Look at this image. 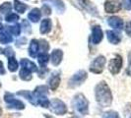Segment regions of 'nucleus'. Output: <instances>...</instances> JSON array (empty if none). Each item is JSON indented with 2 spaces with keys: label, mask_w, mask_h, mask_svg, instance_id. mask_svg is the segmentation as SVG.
I'll return each mask as SVG.
<instances>
[{
  "label": "nucleus",
  "mask_w": 131,
  "mask_h": 118,
  "mask_svg": "<svg viewBox=\"0 0 131 118\" xmlns=\"http://www.w3.org/2000/svg\"><path fill=\"white\" fill-rule=\"evenodd\" d=\"M95 92H96L97 101L102 107H106V106L111 105L112 100V96L111 90L105 82H101L100 84H98L96 87Z\"/></svg>",
  "instance_id": "obj_1"
},
{
  "label": "nucleus",
  "mask_w": 131,
  "mask_h": 118,
  "mask_svg": "<svg viewBox=\"0 0 131 118\" xmlns=\"http://www.w3.org/2000/svg\"><path fill=\"white\" fill-rule=\"evenodd\" d=\"M73 105H74L75 109L80 112V113L88 114V100H87V98L83 95L79 93V95H77L74 98V99H73Z\"/></svg>",
  "instance_id": "obj_2"
},
{
  "label": "nucleus",
  "mask_w": 131,
  "mask_h": 118,
  "mask_svg": "<svg viewBox=\"0 0 131 118\" xmlns=\"http://www.w3.org/2000/svg\"><path fill=\"white\" fill-rule=\"evenodd\" d=\"M50 110L57 115H64L67 112V107L62 100L54 98L50 101Z\"/></svg>",
  "instance_id": "obj_3"
},
{
  "label": "nucleus",
  "mask_w": 131,
  "mask_h": 118,
  "mask_svg": "<svg viewBox=\"0 0 131 118\" xmlns=\"http://www.w3.org/2000/svg\"><path fill=\"white\" fill-rule=\"evenodd\" d=\"M105 62H106V61H105V58L103 55L98 56V57L91 63V65H90V71L93 73H96V74L102 73L103 70H104Z\"/></svg>",
  "instance_id": "obj_4"
},
{
  "label": "nucleus",
  "mask_w": 131,
  "mask_h": 118,
  "mask_svg": "<svg viewBox=\"0 0 131 118\" xmlns=\"http://www.w3.org/2000/svg\"><path fill=\"white\" fill-rule=\"evenodd\" d=\"M4 100L6 101V103L8 104L9 107H12V108H16V109H23L25 107V104L19 100L17 98H14V96L10 92H6L5 96H4Z\"/></svg>",
  "instance_id": "obj_5"
},
{
  "label": "nucleus",
  "mask_w": 131,
  "mask_h": 118,
  "mask_svg": "<svg viewBox=\"0 0 131 118\" xmlns=\"http://www.w3.org/2000/svg\"><path fill=\"white\" fill-rule=\"evenodd\" d=\"M86 79H87V73L86 71L84 70H81V71H79L77 72L74 76H73L72 78L70 79V81H69V87H71V88H74V87H78L80 86L84 81H85Z\"/></svg>",
  "instance_id": "obj_6"
},
{
  "label": "nucleus",
  "mask_w": 131,
  "mask_h": 118,
  "mask_svg": "<svg viewBox=\"0 0 131 118\" xmlns=\"http://www.w3.org/2000/svg\"><path fill=\"white\" fill-rule=\"evenodd\" d=\"M122 67V58L120 55H116L114 58H112L110 61V64H108V69L112 74L115 75L119 73L120 69Z\"/></svg>",
  "instance_id": "obj_7"
},
{
  "label": "nucleus",
  "mask_w": 131,
  "mask_h": 118,
  "mask_svg": "<svg viewBox=\"0 0 131 118\" xmlns=\"http://www.w3.org/2000/svg\"><path fill=\"white\" fill-rule=\"evenodd\" d=\"M121 9L119 0H106L105 3V10L107 13H116Z\"/></svg>",
  "instance_id": "obj_8"
},
{
  "label": "nucleus",
  "mask_w": 131,
  "mask_h": 118,
  "mask_svg": "<svg viewBox=\"0 0 131 118\" xmlns=\"http://www.w3.org/2000/svg\"><path fill=\"white\" fill-rule=\"evenodd\" d=\"M103 39V31L101 27L95 26L92 31V42L94 44H99Z\"/></svg>",
  "instance_id": "obj_9"
},
{
  "label": "nucleus",
  "mask_w": 131,
  "mask_h": 118,
  "mask_svg": "<svg viewBox=\"0 0 131 118\" xmlns=\"http://www.w3.org/2000/svg\"><path fill=\"white\" fill-rule=\"evenodd\" d=\"M107 23H108V25L112 28L115 29V30H122L123 26H124L123 21L120 19L119 17H115V16H112L111 18H108L107 19Z\"/></svg>",
  "instance_id": "obj_10"
},
{
  "label": "nucleus",
  "mask_w": 131,
  "mask_h": 118,
  "mask_svg": "<svg viewBox=\"0 0 131 118\" xmlns=\"http://www.w3.org/2000/svg\"><path fill=\"white\" fill-rule=\"evenodd\" d=\"M62 56H63V53L60 49H55L53 50L52 53L50 54V60H51V63L54 66H58L62 60Z\"/></svg>",
  "instance_id": "obj_11"
},
{
  "label": "nucleus",
  "mask_w": 131,
  "mask_h": 118,
  "mask_svg": "<svg viewBox=\"0 0 131 118\" xmlns=\"http://www.w3.org/2000/svg\"><path fill=\"white\" fill-rule=\"evenodd\" d=\"M59 84H60V76H59V74L58 73H53L52 75L50 76L49 80H48L49 88L52 91H55L58 88Z\"/></svg>",
  "instance_id": "obj_12"
},
{
  "label": "nucleus",
  "mask_w": 131,
  "mask_h": 118,
  "mask_svg": "<svg viewBox=\"0 0 131 118\" xmlns=\"http://www.w3.org/2000/svg\"><path fill=\"white\" fill-rule=\"evenodd\" d=\"M51 28H52V22L50 19H45L42 20L41 24H40V28H39V31L40 33L42 34H46L51 31Z\"/></svg>",
  "instance_id": "obj_13"
},
{
  "label": "nucleus",
  "mask_w": 131,
  "mask_h": 118,
  "mask_svg": "<svg viewBox=\"0 0 131 118\" xmlns=\"http://www.w3.org/2000/svg\"><path fill=\"white\" fill-rule=\"evenodd\" d=\"M80 5L83 7L85 10H87L88 12H90L93 15H98V11H97V8L94 7L92 5V3L90 2V0H78Z\"/></svg>",
  "instance_id": "obj_14"
},
{
  "label": "nucleus",
  "mask_w": 131,
  "mask_h": 118,
  "mask_svg": "<svg viewBox=\"0 0 131 118\" xmlns=\"http://www.w3.org/2000/svg\"><path fill=\"white\" fill-rule=\"evenodd\" d=\"M106 36H107V39L108 41L112 43V44H118L121 40L120 34L114 31H107L106 32Z\"/></svg>",
  "instance_id": "obj_15"
},
{
  "label": "nucleus",
  "mask_w": 131,
  "mask_h": 118,
  "mask_svg": "<svg viewBox=\"0 0 131 118\" xmlns=\"http://www.w3.org/2000/svg\"><path fill=\"white\" fill-rule=\"evenodd\" d=\"M20 64L22 66V68H25V69L31 71V72H36V71L38 70L37 65H36L34 62L28 60V59H22L21 62H20Z\"/></svg>",
  "instance_id": "obj_16"
},
{
  "label": "nucleus",
  "mask_w": 131,
  "mask_h": 118,
  "mask_svg": "<svg viewBox=\"0 0 131 118\" xmlns=\"http://www.w3.org/2000/svg\"><path fill=\"white\" fill-rule=\"evenodd\" d=\"M39 41L37 39H32V41L30 43V47H29V54L32 57H36L37 54L39 53Z\"/></svg>",
  "instance_id": "obj_17"
},
{
  "label": "nucleus",
  "mask_w": 131,
  "mask_h": 118,
  "mask_svg": "<svg viewBox=\"0 0 131 118\" xmlns=\"http://www.w3.org/2000/svg\"><path fill=\"white\" fill-rule=\"evenodd\" d=\"M40 17H41V12H40V10L38 9V8H35L33 9L29 15H28V18L30 21H32L34 23H37V22H39V19H40Z\"/></svg>",
  "instance_id": "obj_18"
},
{
  "label": "nucleus",
  "mask_w": 131,
  "mask_h": 118,
  "mask_svg": "<svg viewBox=\"0 0 131 118\" xmlns=\"http://www.w3.org/2000/svg\"><path fill=\"white\" fill-rule=\"evenodd\" d=\"M38 61H39V65L41 66V68L46 67V63L48 61V54L46 53V51H42L38 54Z\"/></svg>",
  "instance_id": "obj_19"
},
{
  "label": "nucleus",
  "mask_w": 131,
  "mask_h": 118,
  "mask_svg": "<svg viewBox=\"0 0 131 118\" xmlns=\"http://www.w3.org/2000/svg\"><path fill=\"white\" fill-rule=\"evenodd\" d=\"M27 8H28V6H27L26 4L22 3L19 0H14V9H15L18 13L23 14L27 10Z\"/></svg>",
  "instance_id": "obj_20"
},
{
  "label": "nucleus",
  "mask_w": 131,
  "mask_h": 118,
  "mask_svg": "<svg viewBox=\"0 0 131 118\" xmlns=\"http://www.w3.org/2000/svg\"><path fill=\"white\" fill-rule=\"evenodd\" d=\"M43 1H49L53 4V6L57 9V11L63 13L65 11V5L61 0H43Z\"/></svg>",
  "instance_id": "obj_21"
},
{
  "label": "nucleus",
  "mask_w": 131,
  "mask_h": 118,
  "mask_svg": "<svg viewBox=\"0 0 131 118\" xmlns=\"http://www.w3.org/2000/svg\"><path fill=\"white\" fill-rule=\"evenodd\" d=\"M8 69H9V71H11V72H15V71H17L18 70V62H17V60L14 58V57H10V58H8Z\"/></svg>",
  "instance_id": "obj_22"
},
{
  "label": "nucleus",
  "mask_w": 131,
  "mask_h": 118,
  "mask_svg": "<svg viewBox=\"0 0 131 118\" xmlns=\"http://www.w3.org/2000/svg\"><path fill=\"white\" fill-rule=\"evenodd\" d=\"M13 40V38L11 37V34L7 32V30L5 31V33H3L0 36V42L2 44H7V43H10L11 41Z\"/></svg>",
  "instance_id": "obj_23"
},
{
  "label": "nucleus",
  "mask_w": 131,
  "mask_h": 118,
  "mask_svg": "<svg viewBox=\"0 0 131 118\" xmlns=\"http://www.w3.org/2000/svg\"><path fill=\"white\" fill-rule=\"evenodd\" d=\"M7 32L10 33V34H14V36H19L21 33V26L16 24L14 26H10V27H6Z\"/></svg>",
  "instance_id": "obj_24"
},
{
  "label": "nucleus",
  "mask_w": 131,
  "mask_h": 118,
  "mask_svg": "<svg viewBox=\"0 0 131 118\" xmlns=\"http://www.w3.org/2000/svg\"><path fill=\"white\" fill-rule=\"evenodd\" d=\"M19 75H20V78L22 79V80H24V81H29V80L32 79V72L25 69V68H22L21 69Z\"/></svg>",
  "instance_id": "obj_25"
},
{
  "label": "nucleus",
  "mask_w": 131,
  "mask_h": 118,
  "mask_svg": "<svg viewBox=\"0 0 131 118\" xmlns=\"http://www.w3.org/2000/svg\"><path fill=\"white\" fill-rule=\"evenodd\" d=\"M12 9V5L10 2H4L0 5V14H8L11 12Z\"/></svg>",
  "instance_id": "obj_26"
},
{
  "label": "nucleus",
  "mask_w": 131,
  "mask_h": 118,
  "mask_svg": "<svg viewBox=\"0 0 131 118\" xmlns=\"http://www.w3.org/2000/svg\"><path fill=\"white\" fill-rule=\"evenodd\" d=\"M5 20H6L8 23H13V22H17V21L19 20V16H18L17 14H15V13H9L6 16Z\"/></svg>",
  "instance_id": "obj_27"
},
{
  "label": "nucleus",
  "mask_w": 131,
  "mask_h": 118,
  "mask_svg": "<svg viewBox=\"0 0 131 118\" xmlns=\"http://www.w3.org/2000/svg\"><path fill=\"white\" fill-rule=\"evenodd\" d=\"M104 118H119V117H118V113H117V112L111 111V112H107V113H105V115H104Z\"/></svg>",
  "instance_id": "obj_28"
},
{
  "label": "nucleus",
  "mask_w": 131,
  "mask_h": 118,
  "mask_svg": "<svg viewBox=\"0 0 131 118\" xmlns=\"http://www.w3.org/2000/svg\"><path fill=\"white\" fill-rule=\"evenodd\" d=\"M122 6L126 10H131V0H122Z\"/></svg>",
  "instance_id": "obj_29"
},
{
  "label": "nucleus",
  "mask_w": 131,
  "mask_h": 118,
  "mask_svg": "<svg viewBox=\"0 0 131 118\" xmlns=\"http://www.w3.org/2000/svg\"><path fill=\"white\" fill-rule=\"evenodd\" d=\"M125 32H126V33H127L128 36L131 37V22L127 23V25L125 27Z\"/></svg>",
  "instance_id": "obj_30"
},
{
  "label": "nucleus",
  "mask_w": 131,
  "mask_h": 118,
  "mask_svg": "<svg viewBox=\"0 0 131 118\" xmlns=\"http://www.w3.org/2000/svg\"><path fill=\"white\" fill-rule=\"evenodd\" d=\"M42 9H43V11H46V15H49L50 14V8L47 6V5H43V7H42Z\"/></svg>",
  "instance_id": "obj_31"
},
{
  "label": "nucleus",
  "mask_w": 131,
  "mask_h": 118,
  "mask_svg": "<svg viewBox=\"0 0 131 118\" xmlns=\"http://www.w3.org/2000/svg\"><path fill=\"white\" fill-rule=\"evenodd\" d=\"M127 74H128L129 76H131V57H130V59H129V65L127 67Z\"/></svg>",
  "instance_id": "obj_32"
},
{
  "label": "nucleus",
  "mask_w": 131,
  "mask_h": 118,
  "mask_svg": "<svg viewBox=\"0 0 131 118\" xmlns=\"http://www.w3.org/2000/svg\"><path fill=\"white\" fill-rule=\"evenodd\" d=\"M5 31H6V29H5V27L3 26L1 23H0V36L3 33H5Z\"/></svg>",
  "instance_id": "obj_33"
},
{
  "label": "nucleus",
  "mask_w": 131,
  "mask_h": 118,
  "mask_svg": "<svg viewBox=\"0 0 131 118\" xmlns=\"http://www.w3.org/2000/svg\"><path fill=\"white\" fill-rule=\"evenodd\" d=\"M0 74H5V70L3 67V63L0 61Z\"/></svg>",
  "instance_id": "obj_34"
},
{
  "label": "nucleus",
  "mask_w": 131,
  "mask_h": 118,
  "mask_svg": "<svg viewBox=\"0 0 131 118\" xmlns=\"http://www.w3.org/2000/svg\"><path fill=\"white\" fill-rule=\"evenodd\" d=\"M1 113H2V110H1V107H0V115H1Z\"/></svg>",
  "instance_id": "obj_35"
}]
</instances>
